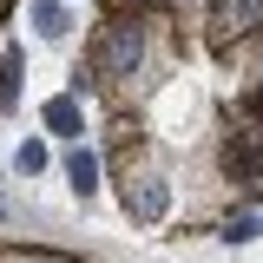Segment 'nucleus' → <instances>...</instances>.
<instances>
[{
	"label": "nucleus",
	"instance_id": "f257e3e1",
	"mask_svg": "<svg viewBox=\"0 0 263 263\" xmlns=\"http://www.w3.org/2000/svg\"><path fill=\"white\" fill-rule=\"evenodd\" d=\"M46 125H60V132H72V125H79V112H72V99H53V105H46Z\"/></svg>",
	"mask_w": 263,
	"mask_h": 263
},
{
	"label": "nucleus",
	"instance_id": "f03ea898",
	"mask_svg": "<svg viewBox=\"0 0 263 263\" xmlns=\"http://www.w3.org/2000/svg\"><path fill=\"white\" fill-rule=\"evenodd\" d=\"M72 184H79V191H92V158H86V152L72 158Z\"/></svg>",
	"mask_w": 263,
	"mask_h": 263
}]
</instances>
